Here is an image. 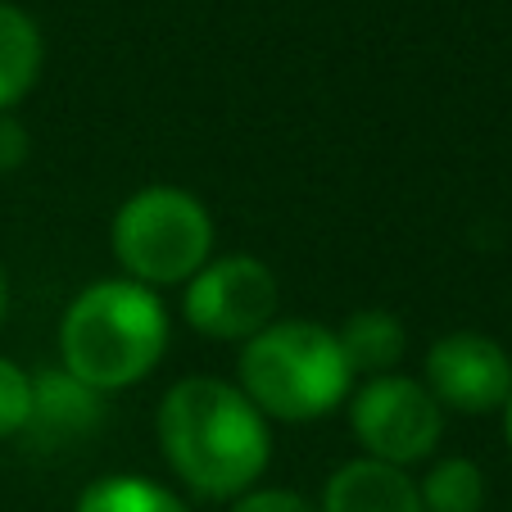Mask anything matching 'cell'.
I'll return each instance as SVG.
<instances>
[{"label":"cell","instance_id":"9","mask_svg":"<svg viewBox=\"0 0 512 512\" xmlns=\"http://www.w3.org/2000/svg\"><path fill=\"white\" fill-rule=\"evenodd\" d=\"M105 417V399L78 377H68L64 368H50L32 377V422L23 435H41L46 445L73 440V435H91Z\"/></svg>","mask_w":512,"mask_h":512},{"label":"cell","instance_id":"6","mask_svg":"<svg viewBox=\"0 0 512 512\" xmlns=\"http://www.w3.org/2000/svg\"><path fill=\"white\" fill-rule=\"evenodd\" d=\"M182 313L195 336L245 345L277 322V277L254 254H218L186 281Z\"/></svg>","mask_w":512,"mask_h":512},{"label":"cell","instance_id":"13","mask_svg":"<svg viewBox=\"0 0 512 512\" xmlns=\"http://www.w3.org/2000/svg\"><path fill=\"white\" fill-rule=\"evenodd\" d=\"M422 512H481L485 476L472 458H440L417 485Z\"/></svg>","mask_w":512,"mask_h":512},{"label":"cell","instance_id":"1","mask_svg":"<svg viewBox=\"0 0 512 512\" xmlns=\"http://www.w3.org/2000/svg\"><path fill=\"white\" fill-rule=\"evenodd\" d=\"M159 449L173 476L200 499H241L272 458L268 417L218 377H186L159 399Z\"/></svg>","mask_w":512,"mask_h":512},{"label":"cell","instance_id":"15","mask_svg":"<svg viewBox=\"0 0 512 512\" xmlns=\"http://www.w3.org/2000/svg\"><path fill=\"white\" fill-rule=\"evenodd\" d=\"M232 512H318V508L295 490H245L241 499H232Z\"/></svg>","mask_w":512,"mask_h":512},{"label":"cell","instance_id":"12","mask_svg":"<svg viewBox=\"0 0 512 512\" xmlns=\"http://www.w3.org/2000/svg\"><path fill=\"white\" fill-rule=\"evenodd\" d=\"M73 512H191L173 490L145 476H105L82 490Z\"/></svg>","mask_w":512,"mask_h":512},{"label":"cell","instance_id":"8","mask_svg":"<svg viewBox=\"0 0 512 512\" xmlns=\"http://www.w3.org/2000/svg\"><path fill=\"white\" fill-rule=\"evenodd\" d=\"M318 512H422V494L404 467L354 458L331 472Z\"/></svg>","mask_w":512,"mask_h":512},{"label":"cell","instance_id":"17","mask_svg":"<svg viewBox=\"0 0 512 512\" xmlns=\"http://www.w3.org/2000/svg\"><path fill=\"white\" fill-rule=\"evenodd\" d=\"M10 313V277H5V263H0V322Z\"/></svg>","mask_w":512,"mask_h":512},{"label":"cell","instance_id":"2","mask_svg":"<svg viewBox=\"0 0 512 512\" xmlns=\"http://www.w3.org/2000/svg\"><path fill=\"white\" fill-rule=\"evenodd\" d=\"M168 349V309L150 286L127 277L91 281L59 318V363L96 395L127 390L159 368Z\"/></svg>","mask_w":512,"mask_h":512},{"label":"cell","instance_id":"18","mask_svg":"<svg viewBox=\"0 0 512 512\" xmlns=\"http://www.w3.org/2000/svg\"><path fill=\"white\" fill-rule=\"evenodd\" d=\"M503 440H508V454H512V395L503 404Z\"/></svg>","mask_w":512,"mask_h":512},{"label":"cell","instance_id":"16","mask_svg":"<svg viewBox=\"0 0 512 512\" xmlns=\"http://www.w3.org/2000/svg\"><path fill=\"white\" fill-rule=\"evenodd\" d=\"M28 127L14 118V109L10 114H0V173H14V168L28 159Z\"/></svg>","mask_w":512,"mask_h":512},{"label":"cell","instance_id":"10","mask_svg":"<svg viewBox=\"0 0 512 512\" xmlns=\"http://www.w3.org/2000/svg\"><path fill=\"white\" fill-rule=\"evenodd\" d=\"M41 28L32 23L28 10L0 0V114H10L41 78Z\"/></svg>","mask_w":512,"mask_h":512},{"label":"cell","instance_id":"7","mask_svg":"<svg viewBox=\"0 0 512 512\" xmlns=\"http://www.w3.org/2000/svg\"><path fill=\"white\" fill-rule=\"evenodd\" d=\"M426 381L431 399L454 413H499L512 395V358L499 340L481 331H449L426 349Z\"/></svg>","mask_w":512,"mask_h":512},{"label":"cell","instance_id":"5","mask_svg":"<svg viewBox=\"0 0 512 512\" xmlns=\"http://www.w3.org/2000/svg\"><path fill=\"white\" fill-rule=\"evenodd\" d=\"M349 426L363 445V458H377L390 467L426 463L445 431V408L431 399V390L413 377H368L349 395Z\"/></svg>","mask_w":512,"mask_h":512},{"label":"cell","instance_id":"4","mask_svg":"<svg viewBox=\"0 0 512 512\" xmlns=\"http://www.w3.org/2000/svg\"><path fill=\"white\" fill-rule=\"evenodd\" d=\"M109 241L127 281L186 286L213 259V218L182 186H141L114 213Z\"/></svg>","mask_w":512,"mask_h":512},{"label":"cell","instance_id":"11","mask_svg":"<svg viewBox=\"0 0 512 512\" xmlns=\"http://www.w3.org/2000/svg\"><path fill=\"white\" fill-rule=\"evenodd\" d=\"M340 349H345V363L358 372H368V377H386L395 372V363L404 358V322L395 318L390 309H358L340 322L336 331Z\"/></svg>","mask_w":512,"mask_h":512},{"label":"cell","instance_id":"14","mask_svg":"<svg viewBox=\"0 0 512 512\" xmlns=\"http://www.w3.org/2000/svg\"><path fill=\"white\" fill-rule=\"evenodd\" d=\"M28 422H32V377L19 363L0 358V440L23 435Z\"/></svg>","mask_w":512,"mask_h":512},{"label":"cell","instance_id":"3","mask_svg":"<svg viewBox=\"0 0 512 512\" xmlns=\"http://www.w3.org/2000/svg\"><path fill=\"white\" fill-rule=\"evenodd\" d=\"M236 372L241 395L272 422H318L354 395V368L336 331L313 318L268 322L241 345Z\"/></svg>","mask_w":512,"mask_h":512}]
</instances>
